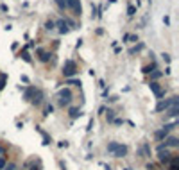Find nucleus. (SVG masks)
Instances as JSON below:
<instances>
[{
	"mask_svg": "<svg viewBox=\"0 0 179 170\" xmlns=\"http://www.w3.org/2000/svg\"><path fill=\"white\" fill-rule=\"evenodd\" d=\"M108 152H111L113 156H117V158H122V156L127 154V147L120 145L117 142H111V143H108Z\"/></svg>",
	"mask_w": 179,
	"mask_h": 170,
	"instance_id": "1",
	"label": "nucleus"
},
{
	"mask_svg": "<svg viewBox=\"0 0 179 170\" xmlns=\"http://www.w3.org/2000/svg\"><path fill=\"white\" fill-rule=\"evenodd\" d=\"M72 91L66 88V90H61L59 93H57V104L61 106V108H65V106H68L70 102H72Z\"/></svg>",
	"mask_w": 179,
	"mask_h": 170,
	"instance_id": "2",
	"label": "nucleus"
},
{
	"mask_svg": "<svg viewBox=\"0 0 179 170\" xmlns=\"http://www.w3.org/2000/svg\"><path fill=\"white\" fill-rule=\"evenodd\" d=\"M75 73H77V65L73 61H66L65 66H63V75H65V77H72V75H75Z\"/></svg>",
	"mask_w": 179,
	"mask_h": 170,
	"instance_id": "3",
	"label": "nucleus"
},
{
	"mask_svg": "<svg viewBox=\"0 0 179 170\" xmlns=\"http://www.w3.org/2000/svg\"><path fill=\"white\" fill-rule=\"evenodd\" d=\"M65 2H66V9H72V11H73V15H81V11H82V9H81V0H65Z\"/></svg>",
	"mask_w": 179,
	"mask_h": 170,
	"instance_id": "4",
	"label": "nucleus"
},
{
	"mask_svg": "<svg viewBox=\"0 0 179 170\" xmlns=\"http://www.w3.org/2000/svg\"><path fill=\"white\" fill-rule=\"evenodd\" d=\"M172 156H174V154L168 151V149H160V151H158V159H160L161 163H170Z\"/></svg>",
	"mask_w": 179,
	"mask_h": 170,
	"instance_id": "5",
	"label": "nucleus"
},
{
	"mask_svg": "<svg viewBox=\"0 0 179 170\" xmlns=\"http://www.w3.org/2000/svg\"><path fill=\"white\" fill-rule=\"evenodd\" d=\"M172 104H177V97H170V99H167V100H161L160 104L156 106V111H163V109H168Z\"/></svg>",
	"mask_w": 179,
	"mask_h": 170,
	"instance_id": "6",
	"label": "nucleus"
},
{
	"mask_svg": "<svg viewBox=\"0 0 179 170\" xmlns=\"http://www.w3.org/2000/svg\"><path fill=\"white\" fill-rule=\"evenodd\" d=\"M36 56H38V59H39L41 63H47V61L50 59V56H52V54H50L48 50H43V48H38V50H36Z\"/></svg>",
	"mask_w": 179,
	"mask_h": 170,
	"instance_id": "7",
	"label": "nucleus"
},
{
	"mask_svg": "<svg viewBox=\"0 0 179 170\" xmlns=\"http://www.w3.org/2000/svg\"><path fill=\"white\" fill-rule=\"evenodd\" d=\"M149 86H151V90L154 91V95H156L158 99H161L163 95H165V90H163V88H161V86H160V84H158V82H151Z\"/></svg>",
	"mask_w": 179,
	"mask_h": 170,
	"instance_id": "8",
	"label": "nucleus"
},
{
	"mask_svg": "<svg viewBox=\"0 0 179 170\" xmlns=\"http://www.w3.org/2000/svg\"><path fill=\"white\" fill-rule=\"evenodd\" d=\"M163 145H165L167 149H168V147H170V149H176V147L179 145V140H177L176 136H167V142H165Z\"/></svg>",
	"mask_w": 179,
	"mask_h": 170,
	"instance_id": "9",
	"label": "nucleus"
},
{
	"mask_svg": "<svg viewBox=\"0 0 179 170\" xmlns=\"http://www.w3.org/2000/svg\"><path fill=\"white\" fill-rule=\"evenodd\" d=\"M56 23V27H57V30L61 34H66L68 32V23L65 22V20H57V22H54Z\"/></svg>",
	"mask_w": 179,
	"mask_h": 170,
	"instance_id": "10",
	"label": "nucleus"
},
{
	"mask_svg": "<svg viewBox=\"0 0 179 170\" xmlns=\"http://www.w3.org/2000/svg\"><path fill=\"white\" fill-rule=\"evenodd\" d=\"M30 100H32V104H34V106H39V104H41V100H43V93H41L39 90H34L32 99H30Z\"/></svg>",
	"mask_w": 179,
	"mask_h": 170,
	"instance_id": "11",
	"label": "nucleus"
},
{
	"mask_svg": "<svg viewBox=\"0 0 179 170\" xmlns=\"http://www.w3.org/2000/svg\"><path fill=\"white\" fill-rule=\"evenodd\" d=\"M177 113H179V109H177V104H172V106H170V109L167 111V115H168V116H176Z\"/></svg>",
	"mask_w": 179,
	"mask_h": 170,
	"instance_id": "12",
	"label": "nucleus"
},
{
	"mask_svg": "<svg viewBox=\"0 0 179 170\" xmlns=\"http://www.w3.org/2000/svg\"><path fill=\"white\" fill-rule=\"evenodd\" d=\"M70 116H72V118H77V116H81L79 108H72V109H70Z\"/></svg>",
	"mask_w": 179,
	"mask_h": 170,
	"instance_id": "13",
	"label": "nucleus"
},
{
	"mask_svg": "<svg viewBox=\"0 0 179 170\" xmlns=\"http://www.w3.org/2000/svg\"><path fill=\"white\" fill-rule=\"evenodd\" d=\"M54 2H56V6L61 9V11H65V9H66V2H65V0H54Z\"/></svg>",
	"mask_w": 179,
	"mask_h": 170,
	"instance_id": "14",
	"label": "nucleus"
},
{
	"mask_svg": "<svg viewBox=\"0 0 179 170\" xmlns=\"http://www.w3.org/2000/svg\"><path fill=\"white\" fill-rule=\"evenodd\" d=\"M6 165H7V154H2V158H0V170H4Z\"/></svg>",
	"mask_w": 179,
	"mask_h": 170,
	"instance_id": "15",
	"label": "nucleus"
},
{
	"mask_svg": "<svg viewBox=\"0 0 179 170\" xmlns=\"http://www.w3.org/2000/svg\"><path fill=\"white\" fill-rule=\"evenodd\" d=\"M54 27H56V23L52 22V20H47V22H45V29L47 30H54Z\"/></svg>",
	"mask_w": 179,
	"mask_h": 170,
	"instance_id": "16",
	"label": "nucleus"
},
{
	"mask_svg": "<svg viewBox=\"0 0 179 170\" xmlns=\"http://www.w3.org/2000/svg\"><path fill=\"white\" fill-rule=\"evenodd\" d=\"M34 90H36V88H29V90L25 91V95H23V97H25V100H30V97H32V93H34Z\"/></svg>",
	"mask_w": 179,
	"mask_h": 170,
	"instance_id": "17",
	"label": "nucleus"
},
{
	"mask_svg": "<svg viewBox=\"0 0 179 170\" xmlns=\"http://www.w3.org/2000/svg\"><path fill=\"white\" fill-rule=\"evenodd\" d=\"M4 170H16V165H15V163H9V165L4 167Z\"/></svg>",
	"mask_w": 179,
	"mask_h": 170,
	"instance_id": "18",
	"label": "nucleus"
},
{
	"mask_svg": "<svg viewBox=\"0 0 179 170\" xmlns=\"http://www.w3.org/2000/svg\"><path fill=\"white\" fill-rule=\"evenodd\" d=\"M68 84H72V86H79L81 81H77V79H70V81H68Z\"/></svg>",
	"mask_w": 179,
	"mask_h": 170,
	"instance_id": "19",
	"label": "nucleus"
},
{
	"mask_svg": "<svg viewBox=\"0 0 179 170\" xmlns=\"http://www.w3.org/2000/svg\"><path fill=\"white\" fill-rule=\"evenodd\" d=\"M158 77H161V72H158V70H152V79H158Z\"/></svg>",
	"mask_w": 179,
	"mask_h": 170,
	"instance_id": "20",
	"label": "nucleus"
},
{
	"mask_svg": "<svg viewBox=\"0 0 179 170\" xmlns=\"http://www.w3.org/2000/svg\"><path fill=\"white\" fill-rule=\"evenodd\" d=\"M22 57H23L27 63H30V56H29V52H23V54H22Z\"/></svg>",
	"mask_w": 179,
	"mask_h": 170,
	"instance_id": "21",
	"label": "nucleus"
},
{
	"mask_svg": "<svg viewBox=\"0 0 179 170\" xmlns=\"http://www.w3.org/2000/svg\"><path fill=\"white\" fill-rule=\"evenodd\" d=\"M134 11H136V9H134V6H129V9H127V13H129V16H133V15H134Z\"/></svg>",
	"mask_w": 179,
	"mask_h": 170,
	"instance_id": "22",
	"label": "nucleus"
},
{
	"mask_svg": "<svg viewBox=\"0 0 179 170\" xmlns=\"http://www.w3.org/2000/svg\"><path fill=\"white\" fill-rule=\"evenodd\" d=\"M54 111V108H52V106H47V109H45V115H48V113H52Z\"/></svg>",
	"mask_w": 179,
	"mask_h": 170,
	"instance_id": "23",
	"label": "nucleus"
},
{
	"mask_svg": "<svg viewBox=\"0 0 179 170\" xmlns=\"http://www.w3.org/2000/svg\"><path fill=\"white\" fill-rule=\"evenodd\" d=\"M0 154H6V149H4L2 145H0Z\"/></svg>",
	"mask_w": 179,
	"mask_h": 170,
	"instance_id": "24",
	"label": "nucleus"
},
{
	"mask_svg": "<svg viewBox=\"0 0 179 170\" xmlns=\"http://www.w3.org/2000/svg\"><path fill=\"white\" fill-rule=\"evenodd\" d=\"M30 170H38V167H32V168H30Z\"/></svg>",
	"mask_w": 179,
	"mask_h": 170,
	"instance_id": "25",
	"label": "nucleus"
}]
</instances>
